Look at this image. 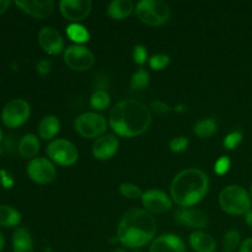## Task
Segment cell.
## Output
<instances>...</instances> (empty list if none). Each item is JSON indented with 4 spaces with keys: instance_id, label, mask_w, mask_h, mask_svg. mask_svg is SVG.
Masks as SVG:
<instances>
[{
    "instance_id": "7bdbcfd3",
    "label": "cell",
    "mask_w": 252,
    "mask_h": 252,
    "mask_svg": "<svg viewBox=\"0 0 252 252\" xmlns=\"http://www.w3.org/2000/svg\"><path fill=\"white\" fill-rule=\"evenodd\" d=\"M1 142H2V132L1 129H0V144H1Z\"/></svg>"
},
{
    "instance_id": "7c38bea8",
    "label": "cell",
    "mask_w": 252,
    "mask_h": 252,
    "mask_svg": "<svg viewBox=\"0 0 252 252\" xmlns=\"http://www.w3.org/2000/svg\"><path fill=\"white\" fill-rule=\"evenodd\" d=\"M142 201L143 206L145 207V211L154 214L166 213L172 207L171 199L160 189H149V191L144 192L142 196Z\"/></svg>"
},
{
    "instance_id": "cb8c5ba5",
    "label": "cell",
    "mask_w": 252,
    "mask_h": 252,
    "mask_svg": "<svg viewBox=\"0 0 252 252\" xmlns=\"http://www.w3.org/2000/svg\"><path fill=\"white\" fill-rule=\"evenodd\" d=\"M66 34L73 42L80 46L81 43H85L90 39V33L86 30L85 26L80 24H71L66 27Z\"/></svg>"
},
{
    "instance_id": "f6af8a7d",
    "label": "cell",
    "mask_w": 252,
    "mask_h": 252,
    "mask_svg": "<svg viewBox=\"0 0 252 252\" xmlns=\"http://www.w3.org/2000/svg\"><path fill=\"white\" fill-rule=\"evenodd\" d=\"M251 197H252V185H251Z\"/></svg>"
},
{
    "instance_id": "1f68e13d",
    "label": "cell",
    "mask_w": 252,
    "mask_h": 252,
    "mask_svg": "<svg viewBox=\"0 0 252 252\" xmlns=\"http://www.w3.org/2000/svg\"><path fill=\"white\" fill-rule=\"evenodd\" d=\"M189 140L185 137H177L170 142V150L172 153H182L189 148Z\"/></svg>"
},
{
    "instance_id": "8fae6325",
    "label": "cell",
    "mask_w": 252,
    "mask_h": 252,
    "mask_svg": "<svg viewBox=\"0 0 252 252\" xmlns=\"http://www.w3.org/2000/svg\"><path fill=\"white\" fill-rule=\"evenodd\" d=\"M59 7L65 19L74 24L85 19L93 10V2L90 0H62Z\"/></svg>"
},
{
    "instance_id": "ab89813d",
    "label": "cell",
    "mask_w": 252,
    "mask_h": 252,
    "mask_svg": "<svg viewBox=\"0 0 252 252\" xmlns=\"http://www.w3.org/2000/svg\"><path fill=\"white\" fill-rule=\"evenodd\" d=\"M2 248H4V236L0 233V251L2 250Z\"/></svg>"
},
{
    "instance_id": "d6986e66",
    "label": "cell",
    "mask_w": 252,
    "mask_h": 252,
    "mask_svg": "<svg viewBox=\"0 0 252 252\" xmlns=\"http://www.w3.org/2000/svg\"><path fill=\"white\" fill-rule=\"evenodd\" d=\"M14 252H33V241L31 234L25 228H17L12 234Z\"/></svg>"
},
{
    "instance_id": "ac0fdd59",
    "label": "cell",
    "mask_w": 252,
    "mask_h": 252,
    "mask_svg": "<svg viewBox=\"0 0 252 252\" xmlns=\"http://www.w3.org/2000/svg\"><path fill=\"white\" fill-rule=\"evenodd\" d=\"M189 245L196 252H216L217 243L209 234L194 231L189 235Z\"/></svg>"
},
{
    "instance_id": "74e56055",
    "label": "cell",
    "mask_w": 252,
    "mask_h": 252,
    "mask_svg": "<svg viewBox=\"0 0 252 252\" xmlns=\"http://www.w3.org/2000/svg\"><path fill=\"white\" fill-rule=\"evenodd\" d=\"M11 2L9 0H0V14H4L7 9L10 7Z\"/></svg>"
},
{
    "instance_id": "52a82bcc",
    "label": "cell",
    "mask_w": 252,
    "mask_h": 252,
    "mask_svg": "<svg viewBox=\"0 0 252 252\" xmlns=\"http://www.w3.org/2000/svg\"><path fill=\"white\" fill-rule=\"evenodd\" d=\"M47 155L52 161L62 166H71L78 161L79 153L75 145L65 139H56L47 147Z\"/></svg>"
},
{
    "instance_id": "7a4b0ae2",
    "label": "cell",
    "mask_w": 252,
    "mask_h": 252,
    "mask_svg": "<svg viewBox=\"0 0 252 252\" xmlns=\"http://www.w3.org/2000/svg\"><path fill=\"white\" fill-rule=\"evenodd\" d=\"M157 233V221L144 209H129L123 214L117 228V238L122 245L138 249L153 240Z\"/></svg>"
},
{
    "instance_id": "f546056e",
    "label": "cell",
    "mask_w": 252,
    "mask_h": 252,
    "mask_svg": "<svg viewBox=\"0 0 252 252\" xmlns=\"http://www.w3.org/2000/svg\"><path fill=\"white\" fill-rule=\"evenodd\" d=\"M241 142H243V133L239 132V130H234V132L229 133V134L226 135L225 139H224L223 142V145L225 149L233 150L235 149Z\"/></svg>"
},
{
    "instance_id": "d4e9b609",
    "label": "cell",
    "mask_w": 252,
    "mask_h": 252,
    "mask_svg": "<svg viewBox=\"0 0 252 252\" xmlns=\"http://www.w3.org/2000/svg\"><path fill=\"white\" fill-rule=\"evenodd\" d=\"M217 129H218V126H217L216 121L212 120V118H208V120L199 121L193 128L194 134L198 138H209L212 135H214L217 133Z\"/></svg>"
},
{
    "instance_id": "ba28073f",
    "label": "cell",
    "mask_w": 252,
    "mask_h": 252,
    "mask_svg": "<svg viewBox=\"0 0 252 252\" xmlns=\"http://www.w3.org/2000/svg\"><path fill=\"white\" fill-rule=\"evenodd\" d=\"M30 113H31V107L27 101L22 98H14L2 108L1 121L6 127L17 128L29 120Z\"/></svg>"
},
{
    "instance_id": "d6a6232c",
    "label": "cell",
    "mask_w": 252,
    "mask_h": 252,
    "mask_svg": "<svg viewBox=\"0 0 252 252\" xmlns=\"http://www.w3.org/2000/svg\"><path fill=\"white\" fill-rule=\"evenodd\" d=\"M133 59L137 64L139 65H143V64L147 63V59H148V52L147 48L142 44H138V46L134 47L133 49Z\"/></svg>"
},
{
    "instance_id": "7402d4cb",
    "label": "cell",
    "mask_w": 252,
    "mask_h": 252,
    "mask_svg": "<svg viewBox=\"0 0 252 252\" xmlns=\"http://www.w3.org/2000/svg\"><path fill=\"white\" fill-rule=\"evenodd\" d=\"M39 152V140L34 134H25L19 140V153L25 159H32Z\"/></svg>"
},
{
    "instance_id": "8d00e7d4",
    "label": "cell",
    "mask_w": 252,
    "mask_h": 252,
    "mask_svg": "<svg viewBox=\"0 0 252 252\" xmlns=\"http://www.w3.org/2000/svg\"><path fill=\"white\" fill-rule=\"evenodd\" d=\"M240 252H252V238L246 239V240L241 244Z\"/></svg>"
},
{
    "instance_id": "4316f807",
    "label": "cell",
    "mask_w": 252,
    "mask_h": 252,
    "mask_svg": "<svg viewBox=\"0 0 252 252\" xmlns=\"http://www.w3.org/2000/svg\"><path fill=\"white\" fill-rule=\"evenodd\" d=\"M150 75L145 69L140 68L135 71L132 75V80H130V88L133 90H143L149 85Z\"/></svg>"
},
{
    "instance_id": "e575fe53",
    "label": "cell",
    "mask_w": 252,
    "mask_h": 252,
    "mask_svg": "<svg viewBox=\"0 0 252 252\" xmlns=\"http://www.w3.org/2000/svg\"><path fill=\"white\" fill-rule=\"evenodd\" d=\"M52 65H53L52 61H48V59H41V61L37 63V71H38V74H41V75H46V74H48L49 71H51Z\"/></svg>"
},
{
    "instance_id": "4fadbf2b",
    "label": "cell",
    "mask_w": 252,
    "mask_h": 252,
    "mask_svg": "<svg viewBox=\"0 0 252 252\" xmlns=\"http://www.w3.org/2000/svg\"><path fill=\"white\" fill-rule=\"evenodd\" d=\"M38 43L46 53L57 56L64 48L63 37L53 27H43L38 33Z\"/></svg>"
},
{
    "instance_id": "6da1fadb",
    "label": "cell",
    "mask_w": 252,
    "mask_h": 252,
    "mask_svg": "<svg viewBox=\"0 0 252 252\" xmlns=\"http://www.w3.org/2000/svg\"><path fill=\"white\" fill-rule=\"evenodd\" d=\"M152 125V113L143 102L123 100L111 110L110 126L121 137L133 138L147 132Z\"/></svg>"
},
{
    "instance_id": "5bb4252c",
    "label": "cell",
    "mask_w": 252,
    "mask_h": 252,
    "mask_svg": "<svg viewBox=\"0 0 252 252\" xmlns=\"http://www.w3.org/2000/svg\"><path fill=\"white\" fill-rule=\"evenodd\" d=\"M175 221L189 228H206L208 225V217L199 209L180 208L175 213Z\"/></svg>"
},
{
    "instance_id": "2e32d148",
    "label": "cell",
    "mask_w": 252,
    "mask_h": 252,
    "mask_svg": "<svg viewBox=\"0 0 252 252\" xmlns=\"http://www.w3.org/2000/svg\"><path fill=\"white\" fill-rule=\"evenodd\" d=\"M15 4L27 15L37 17V19H46L51 16L54 9V2L52 0H47V1L24 0V1H15Z\"/></svg>"
},
{
    "instance_id": "ee69618b",
    "label": "cell",
    "mask_w": 252,
    "mask_h": 252,
    "mask_svg": "<svg viewBox=\"0 0 252 252\" xmlns=\"http://www.w3.org/2000/svg\"><path fill=\"white\" fill-rule=\"evenodd\" d=\"M133 252H143V251H140V250H135V251H133Z\"/></svg>"
},
{
    "instance_id": "484cf974",
    "label": "cell",
    "mask_w": 252,
    "mask_h": 252,
    "mask_svg": "<svg viewBox=\"0 0 252 252\" xmlns=\"http://www.w3.org/2000/svg\"><path fill=\"white\" fill-rule=\"evenodd\" d=\"M91 107L97 111H102L110 105V95L106 90H96L90 97Z\"/></svg>"
},
{
    "instance_id": "83f0119b",
    "label": "cell",
    "mask_w": 252,
    "mask_h": 252,
    "mask_svg": "<svg viewBox=\"0 0 252 252\" xmlns=\"http://www.w3.org/2000/svg\"><path fill=\"white\" fill-rule=\"evenodd\" d=\"M240 233L238 230H230L224 235L223 248L225 252H233L240 245Z\"/></svg>"
},
{
    "instance_id": "f1b7e54d",
    "label": "cell",
    "mask_w": 252,
    "mask_h": 252,
    "mask_svg": "<svg viewBox=\"0 0 252 252\" xmlns=\"http://www.w3.org/2000/svg\"><path fill=\"white\" fill-rule=\"evenodd\" d=\"M120 193L122 196L127 197V198L130 199H137L139 197L143 196L142 191H140L139 187L137 185L133 184H122L120 186Z\"/></svg>"
},
{
    "instance_id": "44dd1931",
    "label": "cell",
    "mask_w": 252,
    "mask_h": 252,
    "mask_svg": "<svg viewBox=\"0 0 252 252\" xmlns=\"http://www.w3.org/2000/svg\"><path fill=\"white\" fill-rule=\"evenodd\" d=\"M61 129V122L56 116H46L41 120L38 125L39 137L44 140L52 139L56 137Z\"/></svg>"
},
{
    "instance_id": "60d3db41",
    "label": "cell",
    "mask_w": 252,
    "mask_h": 252,
    "mask_svg": "<svg viewBox=\"0 0 252 252\" xmlns=\"http://www.w3.org/2000/svg\"><path fill=\"white\" fill-rule=\"evenodd\" d=\"M182 108H184V106H177L176 111H179V112H181V111H184V110H182Z\"/></svg>"
},
{
    "instance_id": "836d02e7",
    "label": "cell",
    "mask_w": 252,
    "mask_h": 252,
    "mask_svg": "<svg viewBox=\"0 0 252 252\" xmlns=\"http://www.w3.org/2000/svg\"><path fill=\"white\" fill-rule=\"evenodd\" d=\"M231 161L228 157H220L216 161V165H214V171L218 175H224L229 171L230 169Z\"/></svg>"
},
{
    "instance_id": "b9f144b4",
    "label": "cell",
    "mask_w": 252,
    "mask_h": 252,
    "mask_svg": "<svg viewBox=\"0 0 252 252\" xmlns=\"http://www.w3.org/2000/svg\"><path fill=\"white\" fill-rule=\"evenodd\" d=\"M113 252H126V251L123 250V249H116V250L113 251Z\"/></svg>"
},
{
    "instance_id": "f35d334b",
    "label": "cell",
    "mask_w": 252,
    "mask_h": 252,
    "mask_svg": "<svg viewBox=\"0 0 252 252\" xmlns=\"http://www.w3.org/2000/svg\"><path fill=\"white\" fill-rule=\"evenodd\" d=\"M245 219H246V223H248V225L252 229V209L245 214Z\"/></svg>"
},
{
    "instance_id": "5b68a950",
    "label": "cell",
    "mask_w": 252,
    "mask_h": 252,
    "mask_svg": "<svg viewBox=\"0 0 252 252\" xmlns=\"http://www.w3.org/2000/svg\"><path fill=\"white\" fill-rule=\"evenodd\" d=\"M138 19L149 26H160L170 20L171 10L162 0H142L135 6Z\"/></svg>"
},
{
    "instance_id": "30bf717a",
    "label": "cell",
    "mask_w": 252,
    "mask_h": 252,
    "mask_svg": "<svg viewBox=\"0 0 252 252\" xmlns=\"http://www.w3.org/2000/svg\"><path fill=\"white\" fill-rule=\"evenodd\" d=\"M27 175L36 184L46 185L56 179L57 170L48 159L36 158L27 165Z\"/></svg>"
},
{
    "instance_id": "4dcf8cb0",
    "label": "cell",
    "mask_w": 252,
    "mask_h": 252,
    "mask_svg": "<svg viewBox=\"0 0 252 252\" xmlns=\"http://www.w3.org/2000/svg\"><path fill=\"white\" fill-rule=\"evenodd\" d=\"M170 63V58L166 54H155L149 59L150 68L154 70H161V69L166 68Z\"/></svg>"
},
{
    "instance_id": "277c9868",
    "label": "cell",
    "mask_w": 252,
    "mask_h": 252,
    "mask_svg": "<svg viewBox=\"0 0 252 252\" xmlns=\"http://www.w3.org/2000/svg\"><path fill=\"white\" fill-rule=\"evenodd\" d=\"M221 209L231 216H243L251 211V198L245 189L238 185L225 187L219 194Z\"/></svg>"
},
{
    "instance_id": "d590c367",
    "label": "cell",
    "mask_w": 252,
    "mask_h": 252,
    "mask_svg": "<svg viewBox=\"0 0 252 252\" xmlns=\"http://www.w3.org/2000/svg\"><path fill=\"white\" fill-rule=\"evenodd\" d=\"M152 108L157 113H160V115H164V113L170 112V110H171V108H170L169 106L166 105V103L162 102V101H160V100L153 101V102H152Z\"/></svg>"
},
{
    "instance_id": "3957f363",
    "label": "cell",
    "mask_w": 252,
    "mask_h": 252,
    "mask_svg": "<svg viewBox=\"0 0 252 252\" xmlns=\"http://www.w3.org/2000/svg\"><path fill=\"white\" fill-rule=\"evenodd\" d=\"M208 176L202 170L186 169L172 180L171 197L182 208L192 207L201 202L208 192Z\"/></svg>"
},
{
    "instance_id": "9c48e42d",
    "label": "cell",
    "mask_w": 252,
    "mask_h": 252,
    "mask_svg": "<svg viewBox=\"0 0 252 252\" xmlns=\"http://www.w3.org/2000/svg\"><path fill=\"white\" fill-rule=\"evenodd\" d=\"M64 62L70 69L75 71H85L93 68L95 57L93 52L83 46H70L64 51Z\"/></svg>"
},
{
    "instance_id": "ffe728a7",
    "label": "cell",
    "mask_w": 252,
    "mask_h": 252,
    "mask_svg": "<svg viewBox=\"0 0 252 252\" xmlns=\"http://www.w3.org/2000/svg\"><path fill=\"white\" fill-rule=\"evenodd\" d=\"M135 10L132 0H115L107 7V15L115 20H122L129 16Z\"/></svg>"
},
{
    "instance_id": "9a60e30c",
    "label": "cell",
    "mask_w": 252,
    "mask_h": 252,
    "mask_svg": "<svg viewBox=\"0 0 252 252\" xmlns=\"http://www.w3.org/2000/svg\"><path fill=\"white\" fill-rule=\"evenodd\" d=\"M118 142L113 134H103L98 137L93 144V155L97 160H108L117 153Z\"/></svg>"
},
{
    "instance_id": "8992f818",
    "label": "cell",
    "mask_w": 252,
    "mask_h": 252,
    "mask_svg": "<svg viewBox=\"0 0 252 252\" xmlns=\"http://www.w3.org/2000/svg\"><path fill=\"white\" fill-rule=\"evenodd\" d=\"M75 130L84 138H96L103 135L107 122L103 116L94 112H86L79 116L74 122Z\"/></svg>"
},
{
    "instance_id": "603a6c76",
    "label": "cell",
    "mask_w": 252,
    "mask_h": 252,
    "mask_svg": "<svg viewBox=\"0 0 252 252\" xmlns=\"http://www.w3.org/2000/svg\"><path fill=\"white\" fill-rule=\"evenodd\" d=\"M21 221V214L14 207L0 204V226L12 228L19 225Z\"/></svg>"
},
{
    "instance_id": "e0dca14e",
    "label": "cell",
    "mask_w": 252,
    "mask_h": 252,
    "mask_svg": "<svg viewBox=\"0 0 252 252\" xmlns=\"http://www.w3.org/2000/svg\"><path fill=\"white\" fill-rule=\"evenodd\" d=\"M150 252H186L184 241L175 234H165L153 241Z\"/></svg>"
}]
</instances>
